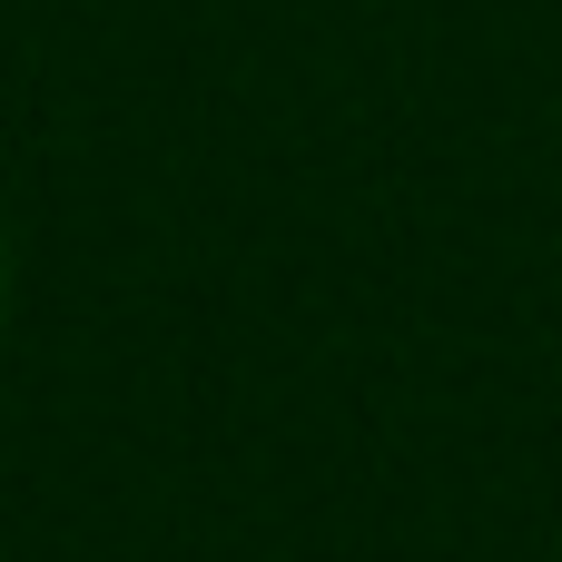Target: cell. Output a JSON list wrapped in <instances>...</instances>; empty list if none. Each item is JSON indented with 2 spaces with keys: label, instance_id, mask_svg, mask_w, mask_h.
<instances>
[{
  "label": "cell",
  "instance_id": "cell-1",
  "mask_svg": "<svg viewBox=\"0 0 562 562\" xmlns=\"http://www.w3.org/2000/svg\"><path fill=\"white\" fill-rule=\"evenodd\" d=\"M0 306H10V237H0Z\"/></svg>",
  "mask_w": 562,
  "mask_h": 562
}]
</instances>
